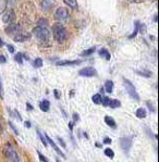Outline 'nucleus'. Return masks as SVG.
Here are the masks:
<instances>
[{
  "instance_id": "nucleus-1",
  "label": "nucleus",
  "mask_w": 159,
  "mask_h": 162,
  "mask_svg": "<svg viewBox=\"0 0 159 162\" xmlns=\"http://www.w3.org/2000/svg\"><path fill=\"white\" fill-rule=\"evenodd\" d=\"M52 33H54V39L58 42L62 44L63 42H66L68 38V31L67 29L63 26L61 23H54L52 25Z\"/></svg>"
},
{
  "instance_id": "nucleus-2",
  "label": "nucleus",
  "mask_w": 159,
  "mask_h": 162,
  "mask_svg": "<svg viewBox=\"0 0 159 162\" xmlns=\"http://www.w3.org/2000/svg\"><path fill=\"white\" fill-rule=\"evenodd\" d=\"M3 154L9 162H21V159L11 144H7L3 148Z\"/></svg>"
},
{
  "instance_id": "nucleus-3",
  "label": "nucleus",
  "mask_w": 159,
  "mask_h": 162,
  "mask_svg": "<svg viewBox=\"0 0 159 162\" xmlns=\"http://www.w3.org/2000/svg\"><path fill=\"white\" fill-rule=\"evenodd\" d=\"M33 34L35 37L42 40V42H48L50 38V32L48 31L47 27H42V26H36L33 29Z\"/></svg>"
},
{
  "instance_id": "nucleus-4",
  "label": "nucleus",
  "mask_w": 159,
  "mask_h": 162,
  "mask_svg": "<svg viewBox=\"0 0 159 162\" xmlns=\"http://www.w3.org/2000/svg\"><path fill=\"white\" fill-rule=\"evenodd\" d=\"M123 84H124V87H126V90L128 92L129 96H130L132 99L138 101L139 100V96H138L137 92H136V88L133 85L132 82H130L128 79H123Z\"/></svg>"
},
{
  "instance_id": "nucleus-5",
  "label": "nucleus",
  "mask_w": 159,
  "mask_h": 162,
  "mask_svg": "<svg viewBox=\"0 0 159 162\" xmlns=\"http://www.w3.org/2000/svg\"><path fill=\"white\" fill-rule=\"evenodd\" d=\"M69 17V11L64 7H60L57 9V11L54 13V19L58 21H64Z\"/></svg>"
},
{
  "instance_id": "nucleus-6",
  "label": "nucleus",
  "mask_w": 159,
  "mask_h": 162,
  "mask_svg": "<svg viewBox=\"0 0 159 162\" xmlns=\"http://www.w3.org/2000/svg\"><path fill=\"white\" fill-rule=\"evenodd\" d=\"M79 75L83 77H94L97 75V71L93 67H86L79 71Z\"/></svg>"
},
{
  "instance_id": "nucleus-7",
  "label": "nucleus",
  "mask_w": 159,
  "mask_h": 162,
  "mask_svg": "<svg viewBox=\"0 0 159 162\" xmlns=\"http://www.w3.org/2000/svg\"><path fill=\"white\" fill-rule=\"evenodd\" d=\"M120 147L122 150H124L126 154L130 151L131 147H132V138L131 137H121L120 138Z\"/></svg>"
},
{
  "instance_id": "nucleus-8",
  "label": "nucleus",
  "mask_w": 159,
  "mask_h": 162,
  "mask_svg": "<svg viewBox=\"0 0 159 162\" xmlns=\"http://www.w3.org/2000/svg\"><path fill=\"white\" fill-rule=\"evenodd\" d=\"M44 136H45V138H46L47 144H48V145H50L51 147H52V149L56 150V152H57V154H58L59 156H60V157H62L63 159H67V157H66V154H64L62 152V150L59 148L58 146H57V144H56V143H54V141L52 140V139H51V138L49 137V136H48L47 134H45Z\"/></svg>"
},
{
  "instance_id": "nucleus-9",
  "label": "nucleus",
  "mask_w": 159,
  "mask_h": 162,
  "mask_svg": "<svg viewBox=\"0 0 159 162\" xmlns=\"http://www.w3.org/2000/svg\"><path fill=\"white\" fill-rule=\"evenodd\" d=\"M29 38H31V34L29 33H26V32H17V33L14 35L13 40L17 42H23L29 40Z\"/></svg>"
},
{
  "instance_id": "nucleus-10",
  "label": "nucleus",
  "mask_w": 159,
  "mask_h": 162,
  "mask_svg": "<svg viewBox=\"0 0 159 162\" xmlns=\"http://www.w3.org/2000/svg\"><path fill=\"white\" fill-rule=\"evenodd\" d=\"M83 62L82 60H61L56 63L58 67H71V65H79Z\"/></svg>"
},
{
  "instance_id": "nucleus-11",
  "label": "nucleus",
  "mask_w": 159,
  "mask_h": 162,
  "mask_svg": "<svg viewBox=\"0 0 159 162\" xmlns=\"http://www.w3.org/2000/svg\"><path fill=\"white\" fill-rule=\"evenodd\" d=\"M15 20V13L13 10H8L2 14V22L3 23H12Z\"/></svg>"
},
{
  "instance_id": "nucleus-12",
  "label": "nucleus",
  "mask_w": 159,
  "mask_h": 162,
  "mask_svg": "<svg viewBox=\"0 0 159 162\" xmlns=\"http://www.w3.org/2000/svg\"><path fill=\"white\" fill-rule=\"evenodd\" d=\"M6 33L11 35V34H17V32H20V24H15V23H10V24L6 27Z\"/></svg>"
},
{
  "instance_id": "nucleus-13",
  "label": "nucleus",
  "mask_w": 159,
  "mask_h": 162,
  "mask_svg": "<svg viewBox=\"0 0 159 162\" xmlns=\"http://www.w3.org/2000/svg\"><path fill=\"white\" fill-rule=\"evenodd\" d=\"M98 54H99V57H101L103 59H105L106 61H109L110 58H111V56H110V52L108 51L107 48H101L99 49L98 51Z\"/></svg>"
},
{
  "instance_id": "nucleus-14",
  "label": "nucleus",
  "mask_w": 159,
  "mask_h": 162,
  "mask_svg": "<svg viewBox=\"0 0 159 162\" xmlns=\"http://www.w3.org/2000/svg\"><path fill=\"white\" fill-rule=\"evenodd\" d=\"M104 121H105L106 124L108 125V126H110L111 129H117V123H116V121H114L113 118H111V116L109 115H106L104 118Z\"/></svg>"
},
{
  "instance_id": "nucleus-15",
  "label": "nucleus",
  "mask_w": 159,
  "mask_h": 162,
  "mask_svg": "<svg viewBox=\"0 0 159 162\" xmlns=\"http://www.w3.org/2000/svg\"><path fill=\"white\" fill-rule=\"evenodd\" d=\"M39 108H40V110H42L43 112H48L49 109H50V102L46 99L42 100V101L39 102Z\"/></svg>"
},
{
  "instance_id": "nucleus-16",
  "label": "nucleus",
  "mask_w": 159,
  "mask_h": 162,
  "mask_svg": "<svg viewBox=\"0 0 159 162\" xmlns=\"http://www.w3.org/2000/svg\"><path fill=\"white\" fill-rule=\"evenodd\" d=\"M135 115H136V118H138V119H145L147 115L146 110L144 108H138L137 110H136V112H135Z\"/></svg>"
},
{
  "instance_id": "nucleus-17",
  "label": "nucleus",
  "mask_w": 159,
  "mask_h": 162,
  "mask_svg": "<svg viewBox=\"0 0 159 162\" xmlns=\"http://www.w3.org/2000/svg\"><path fill=\"white\" fill-rule=\"evenodd\" d=\"M105 90L106 92H108V94H111L113 90V82L112 81H110V79H108V81H106L105 82Z\"/></svg>"
},
{
  "instance_id": "nucleus-18",
  "label": "nucleus",
  "mask_w": 159,
  "mask_h": 162,
  "mask_svg": "<svg viewBox=\"0 0 159 162\" xmlns=\"http://www.w3.org/2000/svg\"><path fill=\"white\" fill-rule=\"evenodd\" d=\"M108 107H110V108H112V109L120 108V107H121V102H120V100H118V99H110Z\"/></svg>"
},
{
  "instance_id": "nucleus-19",
  "label": "nucleus",
  "mask_w": 159,
  "mask_h": 162,
  "mask_svg": "<svg viewBox=\"0 0 159 162\" xmlns=\"http://www.w3.org/2000/svg\"><path fill=\"white\" fill-rule=\"evenodd\" d=\"M63 2L67 4L68 7H70L72 9H77V1L76 0H63Z\"/></svg>"
},
{
  "instance_id": "nucleus-20",
  "label": "nucleus",
  "mask_w": 159,
  "mask_h": 162,
  "mask_svg": "<svg viewBox=\"0 0 159 162\" xmlns=\"http://www.w3.org/2000/svg\"><path fill=\"white\" fill-rule=\"evenodd\" d=\"M95 51H96V47H92V48L84 50L83 52H81V57H87V56H91V54H94Z\"/></svg>"
},
{
  "instance_id": "nucleus-21",
  "label": "nucleus",
  "mask_w": 159,
  "mask_h": 162,
  "mask_svg": "<svg viewBox=\"0 0 159 162\" xmlns=\"http://www.w3.org/2000/svg\"><path fill=\"white\" fill-rule=\"evenodd\" d=\"M93 102L95 104H101V101H103V97H101L100 94H95V95L92 97Z\"/></svg>"
},
{
  "instance_id": "nucleus-22",
  "label": "nucleus",
  "mask_w": 159,
  "mask_h": 162,
  "mask_svg": "<svg viewBox=\"0 0 159 162\" xmlns=\"http://www.w3.org/2000/svg\"><path fill=\"white\" fill-rule=\"evenodd\" d=\"M136 73L138 75H141V76H144V77H151V75H153V73L148 70H138L136 71Z\"/></svg>"
},
{
  "instance_id": "nucleus-23",
  "label": "nucleus",
  "mask_w": 159,
  "mask_h": 162,
  "mask_svg": "<svg viewBox=\"0 0 159 162\" xmlns=\"http://www.w3.org/2000/svg\"><path fill=\"white\" fill-rule=\"evenodd\" d=\"M52 2L49 1V0H43L42 1V8L44 10H49L50 8H52Z\"/></svg>"
},
{
  "instance_id": "nucleus-24",
  "label": "nucleus",
  "mask_w": 159,
  "mask_h": 162,
  "mask_svg": "<svg viewBox=\"0 0 159 162\" xmlns=\"http://www.w3.org/2000/svg\"><path fill=\"white\" fill-rule=\"evenodd\" d=\"M36 133H37V135H38V137H39V139L42 140L43 145L45 146V147H47V146H48V144H47L46 138H45V136H44V135L42 134V132H40V131H39L38 129H36Z\"/></svg>"
},
{
  "instance_id": "nucleus-25",
  "label": "nucleus",
  "mask_w": 159,
  "mask_h": 162,
  "mask_svg": "<svg viewBox=\"0 0 159 162\" xmlns=\"http://www.w3.org/2000/svg\"><path fill=\"white\" fill-rule=\"evenodd\" d=\"M44 65V62H43V59L40 58H37L34 60L33 62V67H36V69H39V67H42Z\"/></svg>"
},
{
  "instance_id": "nucleus-26",
  "label": "nucleus",
  "mask_w": 159,
  "mask_h": 162,
  "mask_svg": "<svg viewBox=\"0 0 159 162\" xmlns=\"http://www.w3.org/2000/svg\"><path fill=\"white\" fill-rule=\"evenodd\" d=\"M135 26H134V32L132 33V35H130L129 36V39H132V38H134L136 35H137V33H138V25H139V21H135Z\"/></svg>"
},
{
  "instance_id": "nucleus-27",
  "label": "nucleus",
  "mask_w": 159,
  "mask_h": 162,
  "mask_svg": "<svg viewBox=\"0 0 159 162\" xmlns=\"http://www.w3.org/2000/svg\"><path fill=\"white\" fill-rule=\"evenodd\" d=\"M104 154H105V156H107V157L110 159L114 158V152H113V150L111 149V148H106L105 151H104Z\"/></svg>"
},
{
  "instance_id": "nucleus-28",
  "label": "nucleus",
  "mask_w": 159,
  "mask_h": 162,
  "mask_svg": "<svg viewBox=\"0 0 159 162\" xmlns=\"http://www.w3.org/2000/svg\"><path fill=\"white\" fill-rule=\"evenodd\" d=\"M14 60H15V62H17L19 64H23V54H17L14 56Z\"/></svg>"
},
{
  "instance_id": "nucleus-29",
  "label": "nucleus",
  "mask_w": 159,
  "mask_h": 162,
  "mask_svg": "<svg viewBox=\"0 0 159 162\" xmlns=\"http://www.w3.org/2000/svg\"><path fill=\"white\" fill-rule=\"evenodd\" d=\"M37 154H38V158H39V161L40 162H49V160H48L40 151H37Z\"/></svg>"
},
{
  "instance_id": "nucleus-30",
  "label": "nucleus",
  "mask_w": 159,
  "mask_h": 162,
  "mask_svg": "<svg viewBox=\"0 0 159 162\" xmlns=\"http://www.w3.org/2000/svg\"><path fill=\"white\" fill-rule=\"evenodd\" d=\"M0 98H1V99H3L4 98V89H3V84H2L1 77H0Z\"/></svg>"
},
{
  "instance_id": "nucleus-31",
  "label": "nucleus",
  "mask_w": 159,
  "mask_h": 162,
  "mask_svg": "<svg viewBox=\"0 0 159 162\" xmlns=\"http://www.w3.org/2000/svg\"><path fill=\"white\" fill-rule=\"evenodd\" d=\"M9 126H10V129H11L13 132H14V134H15V135H19V131H17V129L15 127V125L13 124L11 121H9Z\"/></svg>"
},
{
  "instance_id": "nucleus-32",
  "label": "nucleus",
  "mask_w": 159,
  "mask_h": 162,
  "mask_svg": "<svg viewBox=\"0 0 159 162\" xmlns=\"http://www.w3.org/2000/svg\"><path fill=\"white\" fill-rule=\"evenodd\" d=\"M138 32L142 34L146 33V26H145V24H141L139 23V25H138Z\"/></svg>"
},
{
  "instance_id": "nucleus-33",
  "label": "nucleus",
  "mask_w": 159,
  "mask_h": 162,
  "mask_svg": "<svg viewBox=\"0 0 159 162\" xmlns=\"http://www.w3.org/2000/svg\"><path fill=\"white\" fill-rule=\"evenodd\" d=\"M47 24H48V22H47V20H45V19H40V20L38 21V23H37L38 26H42V27H45V26H47Z\"/></svg>"
},
{
  "instance_id": "nucleus-34",
  "label": "nucleus",
  "mask_w": 159,
  "mask_h": 162,
  "mask_svg": "<svg viewBox=\"0 0 159 162\" xmlns=\"http://www.w3.org/2000/svg\"><path fill=\"white\" fill-rule=\"evenodd\" d=\"M109 101H110V98H109V97H105V98H103V101H101V104H103L104 107H108Z\"/></svg>"
},
{
  "instance_id": "nucleus-35",
  "label": "nucleus",
  "mask_w": 159,
  "mask_h": 162,
  "mask_svg": "<svg viewBox=\"0 0 159 162\" xmlns=\"http://www.w3.org/2000/svg\"><path fill=\"white\" fill-rule=\"evenodd\" d=\"M146 104H147V107H148V109L151 110V112H156V109L154 108V106H153V104H151V102H149V101H147Z\"/></svg>"
},
{
  "instance_id": "nucleus-36",
  "label": "nucleus",
  "mask_w": 159,
  "mask_h": 162,
  "mask_svg": "<svg viewBox=\"0 0 159 162\" xmlns=\"http://www.w3.org/2000/svg\"><path fill=\"white\" fill-rule=\"evenodd\" d=\"M111 143H112V140H111V138L109 137H105L104 140H103V144H106V145H110Z\"/></svg>"
},
{
  "instance_id": "nucleus-37",
  "label": "nucleus",
  "mask_w": 159,
  "mask_h": 162,
  "mask_svg": "<svg viewBox=\"0 0 159 162\" xmlns=\"http://www.w3.org/2000/svg\"><path fill=\"white\" fill-rule=\"evenodd\" d=\"M7 48H8V50H9V52H10V54H14L15 48H14L12 45H7Z\"/></svg>"
},
{
  "instance_id": "nucleus-38",
  "label": "nucleus",
  "mask_w": 159,
  "mask_h": 162,
  "mask_svg": "<svg viewBox=\"0 0 159 162\" xmlns=\"http://www.w3.org/2000/svg\"><path fill=\"white\" fill-rule=\"evenodd\" d=\"M58 141H59V143H60V145L62 146V147H63V148H64V149L67 148V145H66V143H64V140H63L62 138H61V137H58Z\"/></svg>"
},
{
  "instance_id": "nucleus-39",
  "label": "nucleus",
  "mask_w": 159,
  "mask_h": 162,
  "mask_svg": "<svg viewBox=\"0 0 159 162\" xmlns=\"http://www.w3.org/2000/svg\"><path fill=\"white\" fill-rule=\"evenodd\" d=\"M3 132V120H2V118L0 115V134Z\"/></svg>"
},
{
  "instance_id": "nucleus-40",
  "label": "nucleus",
  "mask_w": 159,
  "mask_h": 162,
  "mask_svg": "<svg viewBox=\"0 0 159 162\" xmlns=\"http://www.w3.org/2000/svg\"><path fill=\"white\" fill-rule=\"evenodd\" d=\"M54 97H56V99H60V92H59L58 89H54Z\"/></svg>"
},
{
  "instance_id": "nucleus-41",
  "label": "nucleus",
  "mask_w": 159,
  "mask_h": 162,
  "mask_svg": "<svg viewBox=\"0 0 159 162\" xmlns=\"http://www.w3.org/2000/svg\"><path fill=\"white\" fill-rule=\"evenodd\" d=\"M0 63L1 64H4V63H7V58L2 56V54H0Z\"/></svg>"
},
{
  "instance_id": "nucleus-42",
  "label": "nucleus",
  "mask_w": 159,
  "mask_h": 162,
  "mask_svg": "<svg viewBox=\"0 0 159 162\" xmlns=\"http://www.w3.org/2000/svg\"><path fill=\"white\" fill-rule=\"evenodd\" d=\"M80 120V116L77 113H73V122L75 123V122H77V121Z\"/></svg>"
},
{
  "instance_id": "nucleus-43",
  "label": "nucleus",
  "mask_w": 159,
  "mask_h": 162,
  "mask_svg": "<svg viewBox=\"0 0 159 162\" xmlns=\"http://www.w3.org/2000/svg\"><path fill=\"white\" fill-rule=\"evenodd\" d=\"M26 109H27V110H29V111H33V110H34L33 106H32L31 104H29V102L26 104Z\"/></svg>"
},
{
  "instance_id": "nucleus-44",
  "label": "nucleus",
  "mask_w": 159,
  "mask_h": 162,
  "mask_svg": "<svg viewBox=\"0 0 159 162\" xmlns=\"http://www.w3.org/2000/svg\"><path fill=\"white\" fill-rule=\"evenodd\" d=\"M31 122H29V121H25V122H24V126H25V127H27V129H29V127H31Z\"/></svg>"
},
{
  "instance_id": "nucleus-45",
  "label": "nucleus",
  "mask_w": 159,
  "mask_h": 162,
  "mask_svg": "<svg viewBox=\"0 0 159 162\" xmlns=\"http://www.w3.org/2000/svg\"><path fill=\"white\" fill-rule=\"evenodd\" d=\"M131 2H133V3H141V2H143L144 0H130Z\"/></svg>"
},
{
  "instance_id": "nucleus-46",
  "label": "nucleus",
  "mask_w": 159,
  "mask_h": 162,
  "mask_svg": "<svg viewBox=\"0 0 159 162\" xmlns=\"http://www.w3.org/2000/svg\"><path fill=\"white\" fill-rule=\"evenodd\" d=\"M73 126H74V123L73 122H69V129H70V131L73 129Z\"/></svg>"
},
{
  "instance_id": "nucleus-47",
  "label": "nucleus",
  "mask_w": 159,
  "mask_h": 162,
  "mask_svg": "<svg viewBox=\"0 0 159 162\" xmlns=\"http://www.w3.org/2000/svg\"><path fill=\"white\" fill-rule=\"evenodd\" d=\"M95 146H96V147H98V148H101V147H103V144H99V143H96V144H95Z\"/></svg>"
},
{
  "instance_id": "nucleus-48",
  "label": "nucleus",
  "mask_w": 159,
  "mask_h": 162,
  "mask_svg": "<svg viewBox=\"0 0 159 162\" xmlns=\"http://www.w3.org/2000/svg\"><path fill=\"white\" fill-rule=\"evenodd\" d=\"M3 45H4V42H2V39H1V38H0V48H1V47L3 46Z\"/></svg>"
},
{
  "instance_id": "nucleus-49",
  "label": "nucleus",
  "mask_w": 159,
  "mask_h": 162,
  "mask_svg": "<svg viewBox=\"0 0 159 162\" xmlns=\"http://www.w3.org/2000/svg\"><path fill=\"white\" fill-rule=\"evenodd\" d=\"M73 95H74V92H73V90H71V92H70V97H72Z\"/></svg>"
},
{
  "instance_id": "nucleus-50",
  "label": "nucleus",
  "mask_w": 159,
  "mask_h": 162,
  "mask_svg": "<svg viewBox=\"0 0 159 162\" xmlns=\"http://www.w3.org/2000/svg\"><path fill=\"white\" fill-rule=\"evenodd\" d=\"M154 21L157 22V15H155V17H154Z\"/></svg>"
},
{
  "instance_id": "nucleus-51",
  "label": "nucleus",
  "mask_w": 159,
  "mask_h": 162,
  "mask_svg": "<svg viewBox=\"0 0 159 162\" xmlns=\"http://www.w3.org/2000/svg\"><path fill=\"white\" fill-rule=\"evenodd\" d=\"M56 162H61V161H60V160H59V159H57V160H56Z\"/></svg>"
}]
</instances>
